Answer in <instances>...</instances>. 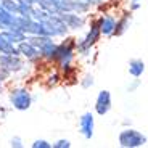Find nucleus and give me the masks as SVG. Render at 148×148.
<instances>
[{
  "label": "nucleus",
  "instance_id": "nucleus-22",
  "mask_svg": "<svg viewBox=\"0 0 148 148\" xmlns=\"http://www.w3.org/2000/svg\"><path fill=\"white\" fill-rule=\"evenodd\" d=\"M138 8V0H132V10Z\"/></svg>",
  "mask_w": 148,
  "mask_h": 148
},
{
  "label": "nucleus",
  "instance_id": "nucleus-6",
  "mask_svg": "<svg viewBox=\"0 0 148 148\" xmlns=\"http://www.w3.org/2000/svg\"><path fill=\"white\" fill-rule=\"evenodd\" d=\"M0 68L7 71H19L23 68V61L16 55H0Z\"/></svg>",
  "mask_w": 148,
  "mask_h": 148
},
{
  "label": "nucleus",
  "instance_id": "nucleus-23",
  "mask_svg": "<svg viewBox=\"0 0 148 148\" xmlns=\"http://www.w3.org/2000/svg\"><path fill=\"white\" fill-rule=\"evenodd\" d=\"M85 2H87V3H100L101 0H85Z\"/></svg>",
  "mask_w": 148,
  "mask_h": 148
},
{
  "label": "nucleus",
  "instance_id": "nucleus-27",
  "mask_svg": "<svg viewBox=\"0 0 148 148\" xmlns=\"http://www.w3.org/2000/svg\"><path fill=\"white\" fill-rule=\"evenodd\" d=\"M0 2H2V0H0Z\"/></svg>",
  "mask_w": 148,
  "mask_h": 148
},
{
  "label": "nucleus",
  "instance_id": "nucleus-12",
  "mask_svg": "<svg viewBox=\"0 0 148 148\" xmlns=\"http://www.w3.org/2000/svg\"><path fill=\"white\" fill-rule=\"evenodd\" d=\"M18 52L21 53V55H24L26 58H36L37 55H40V53H39V48H36L32 44H29L27 40L19 42L18 44Z\"/></svg>",
  "mask_w": 148,
  "mask_h": 148
},
{
  "label": "nucleus",
  "instance_id": "nucleus-15",
  "mask_svg": "<svg viewBox=\"0 0 148 148\" xmlns=\"http://www.w3.org/2000/svg\"><path fill=\"white\" fill-rule=\"evenodd\" d=\"M56 47H58V45L50 39L47 44H44L39 48V52H40V55L45 56V58H53V55H55V52H56Z\"/></svg>",
  "mask_w": 148,
  "mask_h": 148
},
{
  "label": "nucleus",
  "instance_id": "nucleus-17",
  "mask_svg": "<svg viewBox=\"0 0 148 148\" xmlns=\"http://www.w3.org/2000/svg\"><path fill=\"white\" fill-rule=\"evenodd\" d=\"M0 3L3 5V8H5L7 11H10V13H13V15H18L19 3L16 2V0H2Z\"/></svg>",
  "mask_w": 148,
  "mask_h": 148
},
{
  "label": "nucleus",
  "instance_id": "nucleus-19",
  "mask_svg": "<svg viewBox=\"0 0 148 148\" xmlns=\"http://www.w3.org/2000/svg\"><path fill=\"white\" fill-rule=\"evenodd\" d=\"M32 148H52V145L48 143L47 140H36L32 143Z\"/></svg>",
  "mask_w": 148,
  "mask_h": 148
},
{
  "label": "nucleus",
  "instance_id": "nucleus-5",
  "mask_svg": "<svg viewBox=\"0 0 148 148\" xmlns=\"http://www.w3.org/2000/svg\"><path fill=\"white\" fill-rule=\"evenodd\" d=\"M53 58H56L60 61V64L63 68H68L69 66V61H71V58H73V48H71V45L69 44H66V45H58L56 47V52H55V55H53Z\"/></svg>",
  "mask_w": 148,
  "mask_h": 148
},
{
  "label": "nucleus",
  "instance_id": "nucleus-16",
  "mask_svg": "<svg viewBox=\"0 0 148 148\" xmlns=\"http://www.w3.org/2000/svg\"><path fill=\"white\" fill-rule=\"evenodd\" d=\"M50 39H52V37H47V36H31L29 39H26V40L29 42V44H32L36 48H40L42 45L47 44Z\"/></svg>",
  "mask_w": 148,
  "mask_h": 148
},
{
  "label": "nucleus",
  "instance_id": "nucleus-3",
  "mask_svg": "<svg viewBox=\"0 0 148 148\" xmlns=\"http://www.w3.org/2000/svg\"><path fill=\"white\" fill-rule=\"evenodd\" d=\"M110 110H111V93L108 90H101L98 93V97H97V101H95L97 114L105 116Z\"/></svg>",
  "mask_w": 148,
  "mask_h": 148
},
{
  "label": "nucleus",
  "instance_id": "nucleus-10",
  "mask_svg": "<svg viewBox=\"0 0 148 148\" xmlns=\"http://www.w3.org/2000/svg\"><path fill=\"white\" fill-rule=\"evenodd\" d=\"M50 24H52V27L55 29L56 36H64L68 31V26H66V23L61 19V16L60 15H50V18L47 19Z\"/></svg>",
  "mask_w": 148,
  "mask_h": 148
},
{
  "label": "nucleus",
  "instance_id": "nucleus-25",
  "mask_svg": "<svg viewBox=\"0 0 148 148\" xmlns=\"http://www.w3.org/2000/svg\"><path fill=\"white\" fill-rule=\"evenodd\" d=\"M0 85H2V77H0Z\"/></svg>",
  "mask_w": 148,
  "mask_h": 148
},
{
  "label": "nucleus",
  "instance_id": "nucleus-7",
  "mask_svg": "<svg viewBox=\"0 0 148 148\" xmlns=\"http://www.w3.org/2000/svg\"><path fill=\"white\" fill-rule=\"evenodd\" d=\"M79 126H81V134L84 135L85 138H92L93 137V126H95V124H93L92 113H85V114H82Z\"/></svg>",
  "mask_w": 148,
  "mask_h": 148
},
{
  "label": "nucleus",
  "instance_id": "nucleus-26",
  "mask_svg": "<svg viewBox=\"0 0 148 148\" xmlns=\"http://www.w3.org/2000/svg\"><path fill=\"white\" fill-rule=\"evenodd\" d=\"M16 2H21V0H16Z\"/></svg>",
  "mask_w": 148,
  "mask_h": 148
},
{
  "label": "nucleus",
  "instance_id": "nucleus-1",
  "mask_svg": "<svg viewBox=\"0 0 148 148\" xmlns=\"http://www.w3.org/2000/svg\"><path fill=\"white\" fill-rule=\"evenodd\" d=\"M147 143V137L135 129H126L119 134V145L124 148H137Z\"/></svg>",
  "mask_w": 148,
  "mask_h": 148
},
{
  "label": "nucleus",
  "instance_id": "nucleus-9",
  "mask_svg": "<svg viewBox=\"0 0 148 148\" xmlns=\"http://www.w3.org/2000/svg\"><path fill=\"white\" fill-rule=\"evenodd\" d=\"M0 34H2L8 42H11V44H19V42L26 40V32H23V31H19V29H7Z\"/></svg>",
  "mask_w": 148,
  "mask_h": 148
},
{
  "label": "nucleus",
  "instance_id": "nucleus-24",
  "mask_svg": "<svg viewBox=\"0 0 148 148\" xmlns=\"http://www.w3.org/2000/svg\"><path fill=\"white\" fill-rule=\"evenodd\" d=\"M3 27H5V26H3V23H2V19H0V29H3Z\"/></svg>",
  "mask_w": 148,
  "mask_h": 148
},
{
  "label": "nucleus",
  "instance_id": "nucleus-11",
  "mask_svg": "<svg viewBox=\"0 0 148 148\" xmlns=\"http://www.w3.org/2000/svg\"><path fill=\"white\" fill-rule=\"evenodd\" d=\"M100 26V32L105 34V36H111V34L116 31V19L113 16H105V18L100 19L98 23Z\"/></svg>",
  "mask_w": 148,
  "mask_h": 148
},
{
  "label": "nucleus",
  "instance_id": "nucleus-20",
  "mask_svg": "<svg viewBox=\"0 0 148 148\" xmlns=\"http://www.w3.org/2000/svg\"><path fill=\"white\" fill-rule=\"evenodd\" d=\"M69 147H71L69 140H58L53 145V148H69Z\"/></svg>",
  "mask_w": 148,
  "mask_h": 148
},
{
  "label": "nucleus",
  "instance_id": "nucleus-2",
  "mask_svg": "<svg viewBox=\"0 0 148 148\" xmlns=\"http://www.w3.org/2000/svg\"><path fill=\"white\" fill-rule=\"evenodd\" d=\"M10 101L13 105V108L19 111H26L31 108V103H32V97L31 93L27 92L26 89H18V90H13L10 95Z\"/></svg>",
  "mask_w": 148,
  "mask_h": 148
},
{
  "label": "nucleus",
  "instance_id": "nucleus-18",
  "mask_svg": "<svg viewBox=\"0 0 148 148\" xmlns=\"http://www.w3.org/2000/svg\"><path fill=\"white\" fill-rule=\"evenodd\" d=\"M87 8H89V3L85 0H73V11H77V15L87 11Z\"/></svg>",
  "mask_w": 148,
  "mask_h": 148
},
{
  "label": "nucleus",
  "instance_id": "nucleus-8",
  "mask_svg": "<svg viewBox=\"0 0 148 148\" xmlns=\"http://www.w3.org/2000/svg\"><path fill=\"white\" fill-rule=\"evenodd\" d=\"M61 19L66 23V26L71 27V29H79V27L84 26V19L81 18L79 15L73 13V11H68V13H60Z\"/></svg>",
  "mask_w": 148,
  "mask_h": 148
},
{
  "label": "nucleus",
  "instance_id": "nucleus-4",
  "mask_svg": "<svg viewBox=\"0 0 148 148\" xmlns=\"http://www.w3.org/2000/svg\"><path fill=\"white\" fill-rule=\"evenodd\" d=\"M100 26L98 24H93L92 26V29H90V32L87 34V37L84 39V42H81V44L77 45V48H79V52L81 53H87V50H89L90 47H92L93 44H95L97 40H98V37H100Z\"/></svg>",
  "mask_w": 148,
  "mask_h": 148
},
{
  "label": "nucleus",
  "instance_id": "nucleus-14",
  "mask_svg": "<svg viewBox=\"0 0 148 148\" xmlns=\"http://www.w3.org/2000/svg\"><path fill=\"white\" fill-rule=\"evenodd\" d=\"M145 71V63L142 60H130L129 61V73L134 77H140Z\"/></svg>",
  "mask_w": 148,
  "mask_h": 148
},
{
  "label": "nucleus",
  "instance_id": "nucleus-13",
  "mask_svg": "<svg viewBox=\"0 0 148 148\" xmlns=\"http://www.w3.org/2000/svg\"><path fill=\"white\" fill-rule=\"evenodd\" d=\"M0 53H3V55H16V56L19 55L18 48L13 47V44L8 42L2 34H0Z\"/></svg>",
  "mask_w": 148,
  "mask_h": 148
},
{
  "label": "nucleus",
  "instance_id": "nucleus-21",
  "mask_svg": "<svg viewBox=\"0 0 148 148\" xmlns=\"http://www.w3.org/2000/svg\"><path fill=\"white\" fill-rule=\"evenodd\" d=\"M11 147L21 148V147H23V140H21L19 137H13V138H11Z\"/></svg>",
  "mask_w": 148,
  "mask_h": 148
}]
</instances>
